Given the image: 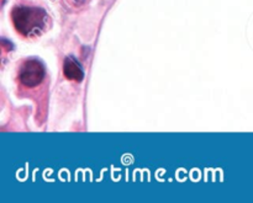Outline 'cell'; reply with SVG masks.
<instances>
[{
    "label": "cell",
    "mask_w": 253,
    "mask_h": 203,
    "mask_svg": "<svg viewBox=\"0 0 253 203\" xmlns=\"http://www.w3.org/2000/svg\"><path fill=\"white\" fill-rule=\"evenodd\" d=\"M11 17L15 29L26 37H34L41 34L48 21L46 12L36 7H15Z\"/></svg>",
    "instance_id": "1"
},
{
    "label": "cell",
    "mask_w": 253,
    "mask_h": 203,
    "mask_svg": "<svg viewBox=\"0 0 253 203\" xmlns=\"http://www.w3.org/2000/svg\"><path fill=\"white\" fill-rule=\"evenodd\" d=\"M44 78V68L42 63L36 59L26 61L21 66L19 73V79L21 84L27 88H35L40 85Z\"/></svg>",
    "instance_id": "2"
},
{
    "label": "cell",
    "mask_w": 253,
    "mask_h": 203,
    "mask_svg": "<svg viewBox=\"0 0 253 203\" xmlns=\"http://www.w3.org/2000/svg\"><path fill=\"white\" fill-rule=\"evenodd\" d=\"M63 73L67 79L73 81H82L84 78V73L81 66L73 58H66L63 64Z\"/></svg>",
    "instance_id": "3"
}]
</instances>
